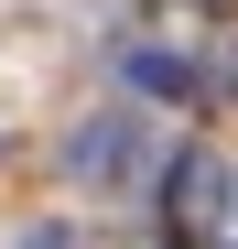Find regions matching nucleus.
<instances>
[{"label":"nucleus","mask_w":238,"mask_h":249,"mask_svg":"<svg viewBox=\"0 0 238 249\" xmlns=\"http://www.w3.org/2000/svg\"><path fill=\"white\" fill-rule=\"evenodd\" d=\"M141 174H152V152H141V119H130V108L76 119V141H65V184H141Z\"/></svg>","instance_id":"nucleus-1"},{"label":"nucleus","mask_w":238,"mask_h":249,"mask_svg":"<svg viewBox=\"0 0 238 249\" xmlns=\"http://www.w3.org/2000/svg\"><path fill=\"white\" fill-rule=\"evenodd\" d=\"M217 217H227V162H217L206 141H184V152L163 162V228H184V238H217Z\"/></svg>","instance_id":"nucleus-2"},{"label":"nucleus","mask_w":238,"mask_h":249,"mask_svg":"<svg viewBox=\"0 0 238 249\" xmlns=\"http://www.w3.org/2000/svg\"><path fill=\"white\" fill-rule=\"evenodd\" d=\"M119 65H130L141 98H184V108H195V54H173V44H130Z\"/></svg>","instance_id":"nucleus-3"},{"label":"nucleus","mask_w":238,"mask_h":249,"mask_svg":"<svg viewBox=\"0 0 238 249\" xmlns=\"http://www.w3.org/2000/svg\"><path fill=\"white\" fill-rule=\"evenodd\" d=\"M195 98H206V108H238V22L195 54Z\"/></svg>","instance_id":"nucleus-4"},{"label":"nucleus","mask_w":238,"mask_h":249,"mask_svg":"<svg viewBox=\"0 0 238 249\" xmlns=\"http://www.w3.org/2000/svg\"><path fill=\"white\" fill-rule=\"evenodd\" d=\"M22 249H87L76 228H22Z\"/></svg>","instance_id":"nucleus-5"},{"label":"nucleus","mask_w":238,"mask_h":249,"mask_svg":"<svg viewBox=\"0 0 238 249\" xmlns=\"http://www.w3.org/2000/svg\"><path fill=\"white\" fill-rule=\"evenodd\" d=\"M195 249H227V238H195Z\"/></svg>","instance_id":"nucleus-6"}]
</instances>
